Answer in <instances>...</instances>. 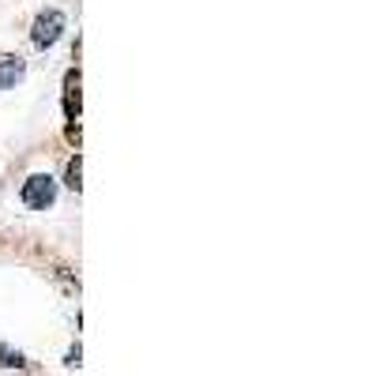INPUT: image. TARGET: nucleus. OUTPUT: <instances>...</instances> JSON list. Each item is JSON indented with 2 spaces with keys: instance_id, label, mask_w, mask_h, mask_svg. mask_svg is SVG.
<instances>
[{
  "instance_id": "f257e3e1",
  "label": "nucleus",
  "mask_w": 376,
  "mask_h": 376,
  "mask_svg": "<svg viewBox=\"0 0 376 376\" xmlns=\"http://www.w3.org/2000/svg\"><path fill=\"white\" fill-rule=\"evenodd\" d=\"M53 200H57V181H53V177L35 173V177L23 184V203L35 207V211H46Z\"/></svg>"
},
{
  "instance_id": "f03ea898",
  "label": "nucleus",
  "mask_w": 376,
  "mask_h": 376,
  "mask_svg": "<svg viewBox=\"0 0 376 376\" xmlns=\"http://www.w3.org/2000/svg\"><path fill=\"white\" fill-rule=\"evenodd\" d=\"M61 30H64V15L57 12V8H49V12H42V15L35 19V30H30V38H35L38 49H49L53 42L61 38Z\"/></svg>"
},
{
  "instance_id": "7ed1b4c3",
  "label": "nucleus",
  "mask_w": 376,
  "mask_h": 376,
  "mask_svg": "<svg viewBox=\"0 0 376 376\" xmlns=\"http://www.w3.org/2000/svg\"><path fill=\"white\" fill-rule=\"evenodd\" d=\"M23 72H27L23 57H15V53H0V91H4V87H15L19 80H23Z\"/></svg>"
},
{
  "instance_id": "20e7f679",
  "label": "nucleus",
  "mask_w": 376,
  "mask_h": 376,
  "mask_svg": "<svg viewBox=\"0 0 376 376\" xmlns=\"http://www.w3.org/2000/svg\"><path fill=\"white\" fill-rule=\"evenodd\" d=\"M23 365V353L12 346H0V369H19Z\"/></svg>"
},
{
  "instance_id": "39448f33",
  "label": "nucleus",
  "mask_w": 376,
  "mask_h": 376,
  "mask_svg": "<svg viewBox=\"0 0 376 376\" xmlns=\"http://www.w3.org/2000/svg\"><path fill=\"white\" fill-rule=\"evenodd\" d=\"M80 173H83V158L75 154V158L68 162V188H75V192H80Z\"/></svg>"
}]
</instances>
